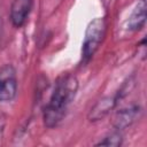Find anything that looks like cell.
I'll return each instance as SVG.
<instances>
[{
  "mask_svg": "<svg viewBox=\"0 0 147 147\" xmlns=\"http://www.w3.org/2000/svg\"><path fill=\"white\" fill-rule=\"evenodd\" d=\"M118 95H115V96H106L101 100H99L94 106L93 108L91 109L90 114H88V118L90 121H99L101 118H103L105 116H107L110 110L116 106L117 103V100H118Z\"/></svg>",
  "mask_w": 147,
  "mask_h": 147,
  "instance_id": "obj_5",
  "label": "cell"
},
{
  "mask_svg": "<svg viewBox=\"0 0 147 147\" xmlns=\"http://www.w3.org/2000/svg\"><path fill=\"white\" fill-rule=\"evenodd\" d=\"M122 144V137L119 133H111L110 136L106 137L103 140H100L96 145L100 146H119Z\"/></svg>",
  "mask_w": 147,
  "mask_h": 147,
  "instance_id": "obj_8",
  "label": "cell"
},
{
  "mask_svg": "<svg viewBox=\"0 0 147 147\" xmlns=\"http://www.w3.org/2000/svg\"><path fill=\"white\" fill-rule=\"evenodd\" d=\"M107 22L103 17H96L91 21L85 31V38L83 42V61L87 62L96 52L103 37L106 34Z\"/></svg>",
  "mask_w": 147,
  "mask_h": 147,
  "instance_id": "obj_2",
  "label": "cell"
},
{
  "mask_svg": "<svg viewBox=\"0 0 147 147\" xmlns=\"http://www.w3.org/2000/svg\"><path fill=\"white\" fill-rule=\"evenodd\" d=\"M32 0H14L10 7V20L16 28H21L31 10Z\"/></svg>",
  "mask_w": 147,
  "mask_h": 147,
  "instance_id": "obj_4",
  "label": "cell"
},
{
  "mask_svg": "<svg viewBox=\"0 0 147 147\" xmlns=\"http://www.w3.org/2000/svg\"><path fill=\"white\" fill-rule=\"evenodd\" d=\"M141 110L138 106H132L125 109L119 110L114 118V126L117 130H123L130 126L137 118H139Z\"/></svg>",
  "mask_w": 147,
  "mask_h": 147,
  "instance_id": "obj_6",
  "label": "cell"
},
{
  "mask_svg": "<svg viewBox=\"0 0 147 147\" xmlns=\"http://www.w3.org/2000/svg\"><path fill=\"white\" fill-rule=\"evenodd\" d=\"M78 88V80L72 75L60 78L44 111V123L47 127L56 126L64 117Z\"/></svg>",
  "mask_w": 147,
  "mask_h": 147,
  "instance_id": "obj_1",
  "label": "cell"
},
{
  "mask_svg": "<svg viewBox=\"0 0 147 147\" xmlns=\"http://www.w3.org/2000/svg\"><path fill=\"white\" fill-rule=\"evenodd\" d=\"M17 92L16 71L10 64L0 68V101L14 99Z\"/></svg>",
  "mask_w": 147,
  "mask_h": 147,
  "instance_id": "obj_3",
  "label": "cell"
},
{
  "mask_svg": "<svg viewBox=\"0 0 147 147\" xmlns=\"http://www.w3.org/2000/svg\"><path fill=\"white\" fill-rule=\"evenodd\" d=\"M146 0H139L137 7L132 11L129 21H127V26L130 30L137 31L140 30L146 22Z\"/></svg>",
  "mask_w": 147,
  "mask_h": 147,
  "instance_id": "obj_7",
  "label": "cell"
}]
</instances>
